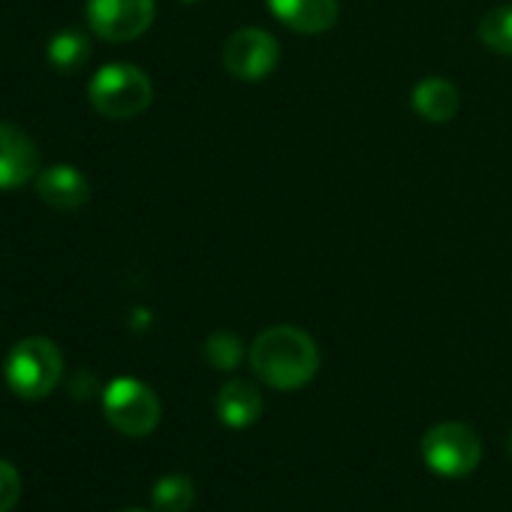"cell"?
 Masks as SVG:
<instances>
[{"label": "cell", "instance_id": "20", "mask_svg": "<svg viewBox=\"0 0 512 512\" xmlns=\"http://www.w3.org/2000/svg\"><path fill=\"white\" fill-rule=\"evenodd\" d=\"M184 4H196V0H184Z\"/></svg>", "mask_w": 512, "mask_h": 512}, {"label": "cell", "instance_id": "5", "mask_svg": "<svg viewBox=\"0 0 512 512\" xmlns=\"http://www.w3.org/2000/svg\"><path fill=\"white\" fill-rule=\"evenodd\" d=\"M422 461L443 479H464L482 461V443L464 422H437L422 437Z\"/></svg>", "mask_w": 512, "mask_h": 512}, {"label": "cell", "instance_id": "17", "mask_svg": "<svg viewBox=\"0 0 512 512\" xmlns=\"http://www.w3.org/2000/svg\"><path fill=\"white\" fill-rule=\"evenodd\" d=\"M22 497V476L19 470L0 458V512H13Z\"/></svg>", "mask_w": 512, "mask_h": 512}, {"label": "cell", "instance_id": "8", "mask_svg": "<svg viewBox=\"0 0 512 512\" xmlns=\"http://www.w3.org/2000/svg\"><path fill=\"white\" fill-rule=\"evenodd\" d=\"M40 175V151L16 124L0 121V190H16Z\"/></svg>", "mask_w": 512, "mask_h": 512}, {"label": "cell", "instance_id": "15", "mask_svg": "<svg viewBox=\"0 0 512 512\" xmlns=\"http://www.w3.org/2000/svg\"><path fill=\"white\" fill-rule=\"evenodd\" d=\"M476 37L497 55H512V4L494 7L482 16Z\"/></svg>", "mask_w": 512, "mask_h": 512}, {"label": "cell", "instance_id": "11", "mask_svg": "<svg viewBox=\"0 0 512 512\" xmlns=\"http://www.w3.org/2000/svg\"><path fill=\"white\" fill-rule=\"evenodd\" d=\"M269 10L296 34H326L338 22V0H269Z\"/></svg>", "mask_w": 512, "mask_h": 512}, {"label": "cell", "instance_id": "7", "mask_svg": "<svg viewBox=\"0 0 512 512\" xmlns=\"http://www.w3.org/2000/svg\"><path fill=\"white\" fill-rule=\"evenodd\" d=\"M154 0H88L85 16L91 31L106 43L139 40L154 22Z\"/></svg>", "mask_w": 512, "mask_h": 512}, {"label": "cell", "instance_id": "4", "mask_svg": "<svg viewBox=\"0 0 512 512\" xmlns=\"http://www.w3.org/2000/svg\"><path fill=\"white\" fill-rule=\"evenodd\" d=\"M103 416L118 434L148 437L160 425L163 407L148 383L136 377H118L103 389Z\"/></svg>", "mask_w": 512, "mask_h": 512}, {"label": "cell", "instance_id": "9", "mask_svg": "<svg viewBox=\"0 0 512 512\" xmlns=\"http://www.w3.org/2000/svg\"><path fill=\"white\" fill-rule=\"evenodd\" d=\"M37 196L55 208V211H76L91 199V184L82 175V169L58 163L49 169H40L37 175Z\"/></svg>", "mask_w": 512, "mask_h": 512}, {"label": "cell", "instance_id": "3", "mask_svg": "<svg viewBox=\"0 0 512 512\" xmlns=\"http://www.w3.org/2000/svg\"><path fill=\"white\" fill-rule=\"evenodd\" d=\"M91 106L109 121H130L142 115L154 100L148 73L136 64H106L88 85Z\"/></svg>", "mask_w": 512, "mask_h": 512}, {"label": "cell", "instance_id": "2", "mask_svg": "<svg viewBox=\"0 0 512 512\" xmlns=\"http://www.w3.org/2000/svg\"><path fill=\"white\" fill-rule=\"evenodd\" d=\"M4 377H7V386L25 401L49 398L64 377V353L49 338H40V335L25 338L10 350Z\"/></svg>", "mask_w": 512, "mask_h": 512}, {"label": "cell", "instance_id": "6", "mask_svg": "<svg viewBox=\"0 0 512 512\" xmlns=\"http://www.w3.org/2000/svg\"><path fill=\"white\" fill-rule=\"evenodd\" d=\"M281 61L278 40L263 28H238L223 43V67L238 82H263Z\"/></svg>", "mask_w": 512, "mask_h": 512}, {"label": "cell", "instance_id": "13", "mask_svg": "<svg viewBox=\"0 0 512 512\" xmlns=\"http://www.w3.org/2000/svg\"><path fill=\"white\" fill-rule=\"evenodd\" d=\"M88 61H91V40L82 31H61L49 40V64L58 73L73 76Z\"/></svg>", "mask_w": 512, "mask_h": 512}, {"label": "cell", "instance_id": "14", "mask_svg": "<svg viewBox=\"0 0 512 512\" xmlns=\"http://www.w3.org/2000/svg\"><path fill=\"white\" fill-rule=\"evenodd\" d=\"M196 503V485L187 473H166L151 488L154 512H190Z\"/></svg>", "mask_w": 512, "mask_h": 512}, {"label": "cell", "instance_id": "16", "mask_svg": "<svg viewBox=\"0 0 512 512\" xmlns=\"http://www.w3.org/2000/svg\"><path fill=\"white\" fill-rule=\"evenodd\" d=\"M202 356L211 368L217 371H232L238 368L241 356H244V347H241V338L235 332H211L205 338V347H202Z\"/></svg>", "mask_w": 512, "mask_h": 512}, {"label": "cell", "instance_id": "1", "mask_svg": "<svg viewBox=\"0 0 512 512\" xmlns=\"http://www.w3.org/2000/svg\"><path fill=\"white\" fill-rule=\"evenodd\" d=\"M247 356L253 374L278 392L302 389L320 371V350L299 326H272L260 332Z\"/></svg>", "mask_w": 512, "mask_h": 512}, {"label": "cell", "instance_id": "19", "mask_svg": "<svg viewBox=\"0 0 512 512\" xmlns=\"http://www.w3.org/2000/svg\"><path fill=\"white\" fill-rule=\"evenodd\" d=\"M509 455H512V434H509Z\"/></svg>", "mask_w": 512, "mask_h": 512}, {"label": "cell", "instance_id": "10", "mask_svg": "<svg viewBox=\"0 0 512 512\" xmlns=\"http://www.w3.org/2000/svg\"><path fill=\"white\" fill-rule=\"evenodd\" d=\"M214 410H217V419L232 428V431H241V428H250L260 422L263 410H266V401H263V392L256 389L250 380H226L214 398Z\"/></svg>", "mask_w": 512, "mask_h": 512}, {"label": "cell", "instance_id": "18", "mask_svg": "<svg viewBox=\"0 0 512 512\" xmlns=\"http://www.w3.org/2000/svg\"><path fill=\"white\" fill-rule=\"evenodd\" d=\"M118 512H148V509H139V506H127V509H118Z\"/></svg>", "mask_w": 512, "mask_h": 512}, {"label": "cell", "instance_id": "12", "mask_svg": "<svg viewBox=\"0 0 512 512\" xmlns=\"http://www.w3.org/2000/svg\"><path fill=\"white\" fill-rule=\"evenodd\" d=\"M416 115L428 124H446L458 115L461 109V94L458 88L449 82V79H440V76H428L422 79L416 88H413V97H410Z\"/></svg>", "mask_w": 512, "mask_h": 512}]
</instances>
